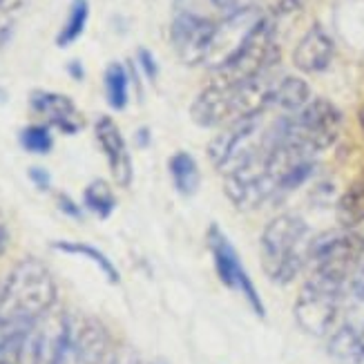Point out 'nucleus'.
I'll list each match as a JSON object with an SVG mask.
<instances>
[{
    "label": "nucleus",
    "mask_w": 364,
    "mask_h": 364,
    "mask_svg": "<svg viewBox=\"0 0 364 364\" xmlns=\"http://www.w3.org/2000/svg\"><path fill=\"white\" fill-rule=\"evenodd\" d=\"M275 78L264 74L244 83H213L190 105V117L199 128L232 125L237 121L262 117L273 107Z\"/></svg>",
    "instance_id": "1"
},
{
    "label": "nucleus",
    "mask_w": 364,
    "mask_h": 364,
    "mask_svg": "<svg viewBox=\"0 0 364 364\" xmlns=\"http://www.w3.org/2000/svg\"><path fill=\"white\" fill-rule=\"evenodd\" d=\"M56 304V284L43 262L27 257L11 268L0 287V328H29Z\"/></svg>",
    "instance_id": "2"
},
{
    "label": "nucleus",
    "mask_w": 364,
    "mask_h": 364,
    "mask_svg": "<svg viewBox=\"0 0 364 364\" xmlns=\"http://www.w3.org/2000/svg\"><path fill=\"white\" fill-rule=\"evenodd\" d=\"M309 226L295 215H277L266 224L259 250L266 275L275 284H291L309 262Z\"/></svg>",
    "instance_id": "3"
},
{
    "label": "nucleus",
    "mask_w": 364,
    "mask_h": 364,
    "mask_svg": "<svg viewBox=\"0 0 364 364\" xmlns=\"http://www.w3.org/2000/svg\"><path fill=\"white\" fill-rule=\"evenodd\" d=\"M279 58L275 43V23L268 16H259L255 25L237 45V50L221 63L215 72L217 83H244L271 72Z\"/></svg>",
    "instance_id": "4"
},
{
    "label": "nucleus",
    "mask_w": 364,
    "mask_h": 364,
    "mask_svg": "<svg viewBox=\"0 0 364 364\" xmlns=\"http://www.w3.org/2000/svg\"><path fill=\"white\" fill-rule=\"evenodd\" d=\"M364 255V237L355 230H331L315 237L309 248L311 277L346 287Z\"/></svg>",
    "instance_id": "5"
},
{
    "label": "nucleus",
    "mask_w": 364,
    "mask_h": 364,
    "mask_svg": "<svg viewBox=\"0 0 364 364\" xmlns=\"http://www.w3.org/2000/svg\"><path fill=\"white\" fill-rule=\"evenodd\" d=\"M340 130H342V112L326 99L309 101L293 117L282 119L284 139L311 154L333 146L340 136Z\"/></svg>",
    "instance_id": "6"
},
{
    "label": "nucleus",
    "mask_w": 364,
    "mask_h": 364,
    "mask_svg": "<svg viewBox=\"0 0 364 364\" xmlns=\"http://www.w3.org/2000/svg\"><path fill=\"white\" fill-rule=\"evenodd\" d=\"M344 289L346 287L309 275L293 309L299 328L313 338H326L333 333L342 313Z\"/></svg>",
    "instance_id": "7"
},
{
    "label": "nucleus",
    "mask_w": 364,
    "mask_h": 364,
    "mask_svg": "<svg viewBox=\"0 0 364 364\" xmlns=\"http://www.w3.org/2000/svg\"><path fill=\"white\" fill-rule=\"evenodd\" d=\"M208 248L213 252V259H215V268H217V275L221 279V284L237 293H242V297L248 302V306L252 309V313L257 318H264L266 315V306L262 302V297L252 284L248 271L244 268L240 255H237L235 246L230 244V240L219 230L217 224L210 226L208 230Z\"/></svg>",
    "instance_id": "8"
},
{
    "label": "nucleus",
    "mask_w": 364,
    "mask_h": 364,
    "mask_svg": "<svg viewBox=\"0 0 364 364\" xmlns=\"http://www.w3.org/2000/svg\"><path fill=\"white\" fill-rule=\"evenodd\" d=\"M217 23L193 9H177L170 25V41L186 65H201L208 60Z\"/></svg>",
    "instance_id": "9"
},
{
    "label": "nucleus",
    "mask_w": 364,
    "mask_h": 364,
    "mask_svg": "<svg viewBox=\"0 0 364 364\" xmlns=\"http://www.w3.org/2000/svg\"><path fill=\"white\" fill-rule=\"evenodd\" d=\"M94 134H97V141L105 154L114 181L121 188H128L132 183L134 170H132V156H130L128 144H125L119 125L109 117H101L97 119V125H94Z\"/></svg>",
    "instance_id": "10"
},
{
    "label": "nucleus",
    "mask_w": 364,
    "mask_h": 364,
    "mask_svg": "<svg viewBox=\"0 0 364 364\" xmlns=\"http://www.w3.org/2000/svg\"><path fill=\"white\" fill-rule=\"evenodd\" d=\"M29 105L36 114H41L47 123L58 128L65 134H76L83 128V117L78 112L74 101L65 94L34 90L29 94Z\"/></svg>",
    "instance_id": "11"
},
{
    "label": "nucleus",
    "mask_w": 364,
    "mask_h": 364,
    "mask_svg": "<svg viewBox=\"0 0 364 364\" xmlns=\"http://www.w3.org/2000/svg\"><path fill=\"white\" fill-rule=\"evenodd\" d=\"M333 52H336L333 38L320 25H315L297 43L293 52V65L304 74H318L331 65Z\"/></svg>",
    "instance_id": "12"
},
{
    "label": "nucleus",
    "mask_w": 364,
    "mask_h": 364,
    "mask_svg": "<svg viewBox=\"0 0 364 364\" xmlns=\"http://www.w3.org/2000/svg\"><path fill=\"white\" fill-rule=\"evenodd\" d=\"M326 349L338 364H364V333L342 322L328 336Z\"/></svg>",
    "instance_id": "13"
},
{
    "label": "nucleus",
    "mask_w": 364,
    "mask_h": 364,
    "mask_svg": "<svg viewBox=\"0 0 364 364\" xmlns=\"http://www.w3.org/2000/svg\"><path fill=\"white\" fill-rule=\"evenodd\" d=\"M168 170H170L172 183H175L177 193L181 197H193L199 190L201 175H199V166L195 161V156H190L188 152L172 154L168 161Z\"/></svg>",
    "instance_id": "14"
},
{
    "label": "nucleus",
    "mask_w": 364,
    "mask_h": 364,
    "mask_svg": "<svg viewBox=\"0 0 364 364\" xmlns=\"http://www.w3.org/2000/svg\"><path fill=\"white\" fill-rule=\"evenodd\" d=\"M311 99L309 85L297 76H284L275 83L273 90V107H279L284 112H299Z\"/></svg>",
    "instance_id": "15"
},
{
    "label": "nucleus",
    "mask_w": 364,
    "mask_h": 364,
    "mask_svg": "<svg viewBox=\"0 0 364 364\" xmlns=\"http://www.w3.org/2000/svg\"><path fill=\"white\" fill-rule=\"evenodd\" d=\"M338 221L346 230L364 224V179L353 181L338 201Z\"/></svg>",
    "instance_id": "16"
},
{
    "label": "nucleus",
    "mask_w": 364,
    "mask_h": 364,
    "mask_svg": "<svg viewBox=\"0 0 364 364\" xmlns=\"http://www.w3.org/2000/svg\"><path fill=\"white\" fill-rule=\"evenodd\" d=\"M103 85H105V99L107 105L112 109H125L130 99V74L121 63H109L105 76H103Z\"/></svg>",
    "instance_id": "17"
},
{
    "label": "nucleus",
    "mask_w": 364,
    "mask_h": 364,
    "mask_svg": "<svg viewBox=\"0 0 364 364\" xmlns=\"http://www.w3.org/2000/svg\"><path fill=\"white\" fill-rule=\"evenodd\" d=\"M52 248H56L60 252H68V255H81V257H85L97 268H101V273L107 277V282H112V284L119 282L117 266L109 262V257L105 255V252H101L99 248H94L90 244H83V242H54Z\"/></svg>",
    "instance_id": "18"
},
{
    "label": "nucleus",
    "mask_w": 364,
    "mask_h": 364,
    "mask_svg": "<svg viewBox=\"0 0 364 364\" xmlns=\"http://www.w3.org/2000/svg\"><path fill=\"white\" fill-rule=\"evenodd\" d=\"M87 18H90V3L87 0H72L68 21L63 23L58 36H56V45L70 47L72 43H76L83 36V31L87 27Z\"/></svg>",
    "instance_id": "19"
},
{
    "label": "nucleus",
    "mask_w": 364,
    "mask_h": 364,
    "mask_svg": "<svg viewBox=\"0 0 364 364\" xmlns=\"http://www.w3.org/2000/svg\"><path fill=\"white\" fill-rule=\"evenodd\" d=\"M83 205L101 219H107L117 208V197L107 181L97 179L83 190Z\"/></svg>",
    "instance_id": "20"
},
{
    "label": "nucleus",
    "mask_w": 364,
    "mask_h": 364,
    "mask_svg": "<svg viewBox=\"0 0 364 364\" xmlns=\"http://www.w3.org/2000/svg\"><path fill=\"white\" fill-rule=\"evenodd\" d=\"M29 328H0V364H25V342Z\"/></svg>",
    "instance_id": "21"
},
{
    "label": "nucleus",
    "mask_w": 364,
    "mask_h": 364,
    "mask_svg": "<svg viewBox=\"0 0 364 364\" xmlns=\"http://www.w3.org/2000/svg\"><path fill=\"white\" fill-rule=\"evenodd\" d=\"M21 146L31 154H47L54 148L50 125H27L21 130Z\"/></svg>",
    "instance_id": "22"
},
{
    "label": "nucleus",
    "mask_w": 364,
    "mask_h": 364,
    "mask_svg": "<svg viewBox=\"0 0 364 364\" xmlns=\"http://www.w3.org/2000/svg\"><path fill=\"white\" fill-rule=\"evenodd\" d=\"M210 3H213L219 11H224L226 16H232V14H240V11L252 9V0H210Z\"/></svg>",
    "instance_id": "23"
},
{
    "label": "nucleus",
    "mask_w": 364,
    "mask_h": 364,
    "mask_svg": "<svg viewBox=\"0 0 364 364\" xmlns=\"http://www.w3.org/2000/svg\"><path fill=\"white\" fill-rule=\"evenodd\" d=\"M136 60H139L141 70H144V74L150 78V81H154L156 74H159V68H156V60H154V56H152V54L146 50V47H141V50H139V54H136Z\"/></svg>",
    "instance_id": "24"
},
{
    "label": "nucleus",
    "mask_w": 364,
    "mask_h": 364,
    "mask_svg": "<svg viewBox=\"0 0 364 364\" xmlns=\"http://www.w3.org/2000/svg\"><path fill=\"white\" fill-rule=\"evenodd\" d=\"M271 3V9L273 14L277 16H287V14H293V11H299L304 5H306V0H268Z\"/></svg>",
    "instance_id": "25"
},
{
    "label": "nucleus",
    "mask_w": 364,
    "mask_h": 364,
    "mask_svg": "<svg viewBox=\"0 0 364 364\" xmlns=\"http://www.w3.org/2000/svg\"><path fill=\"white\" fill-rule=\"evenodd\" d=\"M29 179L34 181L41 190H50V186H52L50 175H47V170H43V168H29Z\"/></svg>",
    "instance_id": "26"
},
{
    "label": "nucleus",
    "mask_w": 364,
    "mask_h": 364,
    "mask_svg": "<svg viewBox=\"0 0 364 364\" xmlns=\"http://www.w3.org/2000/svg\"><path fill=\"white\" fill-rule=\"evenodd\" d=\"M58 205H60V210L68 213L70 217H74V219L81 217V208H78V205L68 195H58Z\"/></svg>",
    "instance_id": "27"
},
{
    "label": "nucleus",
    "mask_w": 364,
    "mask_h": 364,
    "mask_svg": "<svg viewBox=\"0 0 364 364\" xmlns=\"http://www.w3.org/2000/svg\"><path fill=\"white\" fill-rule=\"evenodd\" d=\"M11 36H14V25L5 18H0V52L9 45Z\"/></svg>",
    "instance_id": "28"
},
{
    "label": "nucleus",
    "mask_w": 364,
    "mask_h": 364,
    "mask_svg": "<svg viewBox=\"0 0 364 364\" xmlns=\"http://www.w3.org/2000/svg\"><path fill=\"white\" fill-rule=\"evenodd\" d=\"M27 0H0V14H11L25 7Z\"/></svg>",
    "instance_id": "29"
},
{
    "label": "nucleus",
    "mask_w": 364,
    "mask_h": 364,
    "mask_svg": "<svg viewBox=\"0 0 364 364\" xmlns=\"http://www.w3.org/2000/svg\"><path fill=\"white\" fill-rule=\"evenodd\" d=\"M68 72L72 74V78L74 81H83V76H85V70H83V65L78 60H72L70 65H68Z\"/></svg>",
    "instance_id": "30"
},
{
    "label": "nucleus",
    "mask_w": 364,
    "mask_h": 364,
    "mask_svg": "<svg viewBox=\"0 0 364 364\" xmlns=\"http://www.w3.org/2000/svg\"><path fill=\"white\" fill-rule=\"evenodd\" d=\"M5 242H7V224L3 219V213H0V248L5 246Z\"/></svg>",
    "instance_id": "31"
},
{
    "label": "nucleus",
    "mask_w": 364,
    "mask_h": 364,
    "mask_svg": "<svg viewBox=\"0 0 364 364\" xmlns=\"http://www.w3.org/2000/svg\"><path fill=\"white\" fill-rule=\"evenodd\" d=\"M139 144L141 146H148V130L144 128V130H139Z\"/></svg>",
    "instance_id": "32"
}]
</instances>
